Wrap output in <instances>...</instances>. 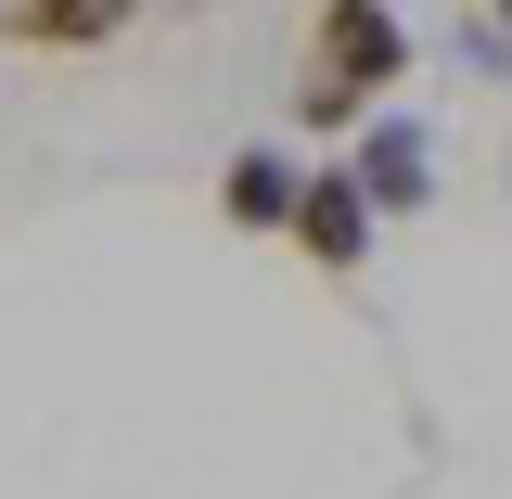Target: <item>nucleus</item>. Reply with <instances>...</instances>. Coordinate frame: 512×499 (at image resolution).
<instances>
[{"mask_svg":"<svg viewBox=\"0 0 512 499\" xmlns=\"http://www.w3.org/2000/svg\"><path fill=\"white\" fill-rule=\"evenodd\" d=\"M128 13L141 0H0V39L13 52H103V39H128Z\"/></svg>","mask_w":512,"mask_h":499,"instance_id":"4","label":"nucleus"},{"mask_svg":"<svg viewBox=\"0 0 512 499\" xmlns=\"http://www.w3.org/2000/svg\"><path fill=\"white\" fill-rule=\"evenodd\" d=\"M282 231H295V256H308L320 282H359V269H372V231H384V218L359 205V180H346V167H308Z\"/></svg>","mask_w":512,"mask_h":499,"instance_id":"2","label":"nucleus"},{"mask_svg":"<svg viewBox=\"0 0 512 499\" xmlns=\"http://www.w3.org/2000/svg\"><path fill=\"white\" fill-rule=\"evenodd\" d=\"M487 26H500V39H512V0H487Z\"/></svg>","mask_w":512,"mask_h":499,"instance_id":"6","label":"nucleus"},{"mask_svg":"<svg viewBox=\"0 0 512 499\" xmlns=\"http://www.w3.org/2000/svg\"><path fill=\"white\" fill-rule=\"evenodd\" d=\"M410 90V26L397 0H308V64H295V128L346 141L359 116H384Z\"/></svg>","mask_w":512,"mask_h":499,"instance_id":"1","label":"nucleus"},{"mask_svg":"<svg viewBox=\"0 0 512 499\" xmlns=\"http://www.w3.org/2000/svg\"><path fill=\"white\" fill-rule=\"evenodd\" d=\"M295 180H308V167H295L282 141H244V154L218 167V218H231V231H282V218H295Z\"/></svg>","mask_w":512,"mask_h":499,"instance_id":"5","label":"nucleus"},{"mask_svg":"<svg viewBox=\"0 0 512 499\" xmlns=\"http://www.w3.org/2000/svg\"><path fill=\"white\" fill-rule=\"evenodd\" d=\"M346 141H359V154H346V180H359V205H372V218H397V205H423V192H436V154H423V128L359 116Z\"/></svg>","mask_w":512,"mask_h":499,"instance_id":"3","label":"nucleus"}]
</instances>
